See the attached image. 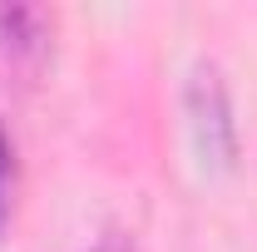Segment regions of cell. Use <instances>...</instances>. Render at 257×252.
Returning <instances> with one entry per match:
<instances>
[{"label":"cell","instance_id":"1","mask_svg":"<svg viewBox=\"0 0 257 252\" xmlns=\"http://www.w3.org/2000/svg\"><path fill=\"white\" fill-rule=\"evenodd\" d=\"M188 114L198 129V149L213 163H232V119H227V89L213 64H198L188 84Z\"/></svg>","mask_w":257,"mask_h":252},{"label":"cell","instance_id":"2","mask_svg":"<svg viewBox=\"0 0 257 252\" xmlns=\"http://www.w3.org/2000/svg\"><path fill=\"white\" fill-rule=\"evenodd\" d=\"M0 35H5L10 50H30V45H40V35H45V15L40 10H25V5H10V10H0Z\"/></svg>","mask_w":257,"mask_h":252},{"label":"cell","instance_id":"3","mask_svg":"<svg viewBox=\"0 0 257 252\" xmlns=\"http://www.w3.org/2000/svg\"><path fill=\"white\" fill-rule=\"evenodd\" d=\"M10 178H15V149L0 129V218H5V198H10Z\"/></svg>","mask_w":257,"mask_h":252}]
</instances>
